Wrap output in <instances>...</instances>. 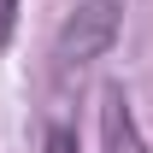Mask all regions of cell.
<instances>
[{
  "instance_id": "obj_4",
  "label": "cell",
  "mask_w": 153,
  "mask_h": 153,
  "mask_svg": "<svg viewBox=\"0 0 153 153\" xmlns=\"http://www.w3.org/2000/svg\"><path fill=\"white\" fill-rule=\"evenodd\" d=\"M12 12H18V0H0V41L12 36Z\"/></svg>"
},
{
  "instance_id": "obj_3",
  "label": "cell",
  "mask_w": 153,
  "mask_h": 153,
  "mask_svg": "<svg viewBox=\"0 0 153 153\" xmlns=\"http://www.w3.org/2000/svg\"><path fill=\"white\" fill-rule=\"evenodd\" d=\"M41 153H76V135L53 124V130H47V141H41Z\"/></svg>"
},
{
  "instance_id": "obj_1",
  "label": "cell",
  "mask_w": 153,
  "mask_h": 153,
  "mask_svg": "<svg viewBox=\"0 0 153 153\" xmlns=\"http://www.w3.org/2000/svg\"><path fill=\"white\" fill-rule=\"evenodd\" d=\"M124 6H130V0H76L71 18L59 24L53 59L65 71H82V65H94L100 53H112L118 30H124Z\"/></svg>"
},
{
  "instance_id": "obj_2",
  "label": "cell",
  "mask_w": 153,
  "mask_h": 153,
  "mask_svg": "<svg viewBox=\"0 0 153 153\" xmlns=\"http://www.w3.org/2000/svg\"><path fill=\"white\" fill-rule=\"evenodd\" d=\"M100 147H106V153H147L141 124H135L124 88H106V94H100Z\"/></svg>"
}]
</instances>
